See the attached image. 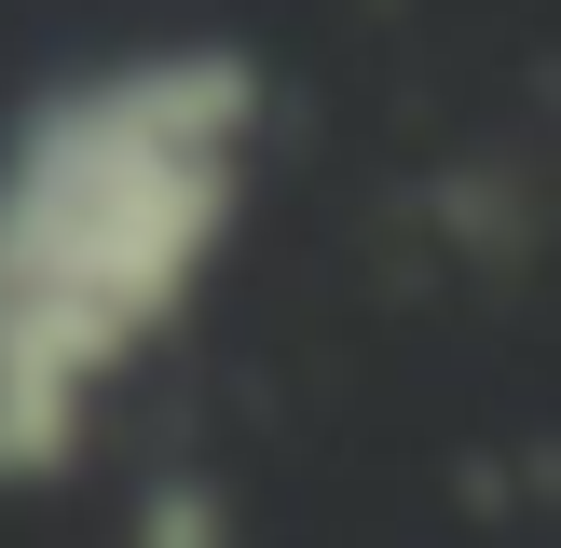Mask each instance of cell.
I'll list each match as a JSON object with an SVG mask.
<instances>
[{"mask_svg": "<svg viewBox=\"0 0 561 548\" xmlns=\"http://www.w3.org/2000/svg\"><path fill=\"white\" fill-rule=\"evenodd\" d=\"M137 548H233V521H219V480L164 466V480L137 493Z\"/></svg>", "mask_w": 561, "mask_h": 548, "instance_id": "obj_2", "label": "cell"}, {"mask_svg": "<svg viewBox=\"0 0 561 548\" xmlns=\"http://www.w3.org/2000/svg\"><path fill=\"white\" fill-rule=\"evenodd\" d=\"M261 164V55L137 42L55 69L0 137V493L96 453L110 384L206 301Z\"/></svg>", "mask_w": 561, "mask_h": 548, "instance_id": "obj_1", "label": "cell"}]
</instances>
